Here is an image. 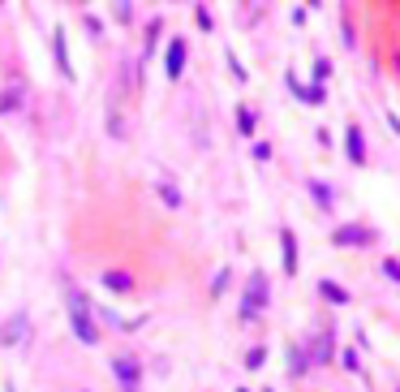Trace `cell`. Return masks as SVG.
Wrapping results in <instances>:
<instances>
[{
	"instance_id": "8fae6325",
	"label": "cell",
	"mask_w": 400,
	"mask_h": 392,
	"mask_svg": "<svg viewBox=\"0 0 400 392\" xmlns=\"http://www.w3.org/2000/svg\"><path fill=\"white\" fill-rule=\"evenodd\" d=\"M328 78H332V61H328V56H318V61H314V82L323 86Z\"/></svg>"
},
{
	"instance_id": "5bb4252c",
	"label": "cell",
	"mask_w": 400,
	"mask_h": 392,
	"mask_svg": "<svg viewBox=\"0 0 400 392\" xmlns=\"http://www.w3.org/2000/svg\"><path fill=\"white\" fill-rule=\"evenodd\" d=\"M310 190H314V199H318V203H323V207H332V190H323V186H318V181H310Z\"/></svg>"
},
{
	"instance_id": "ac0fdd59",
	"label": "cell",
	"mask_w": 400,
	"mask_h": 392,
	"mask_svg": "<svg viewBox=\"0 0 400 392\" xmlns=\"http://www.w3.org/2000/svg\"><path fill=\"white\" fill-rule=\"evenodd\" d=\"M17 104V91H9V95H0V108H13Z\"/></svg>"
},
{
	"instance_id": "2e32d148",
	"label": "cell",
	"mask_w": 400,
	"mask_h": 392,
	"mask_svg": "<svg viewBox=\"0 0 400 392\" xmlns=\"http://www.w3.org/2000/svg\"><path fill=\"white\" fill-rule=\"evenodd\" d=\"M263 358H267V349H249V358H245V366H263Z\"/></svg>"
},
{
	"instance_id": "d6986e66",
	"label": "cell",
	"mask_w": 400,
	"mask_h": 392,
	"mask_svg": "<svg viewBox=\"0 0 400 392\" xmlns=\"http://www.w3.org/2000/svg\"><path fill=\"white\" fill-rule=\"evenodd\" d=\"M241 392H245V388H241Z\"/></svg>"
},
{
	"instance_id": "30bf717a",
	"label": "cell",
	"mask_w": 400,
	"mask_h": 392,
	"mask_svg": "<svg viewBox=\"0 0 400 392\" xmlns=\"http://www.w3.org/2000/svg\"><path fill=\"white\" fill-rule=\"evenodd\" d=\"M104 289H112V293H130L134 280L125 276V272H104Z\"/></svg>"
},
{
	"instance_id": "3957f363",
	"label": "cell",
	"mask_w": 400,
	"mask_h": 392,
	"mask_svg": "<svg viewBox=\"0 0 400 392\" xmlns=\"http://www.w3.org/2000/svg\"><path fill=\"white\" fill-rule=\"evenodd\" d=\"M112 371H116V379H121V388H125V392H138V362H134L130 354L112 358Z\"/></svg>"
},
{
	"instance_id": "8992f818",
	"label": "cell",
	"mask_w": 400,
	"mask_h": 392,
	"mask_svg": "<svg viewBox=\"0 0 400 392\" xmlns=\"http://www.w3.org/2000/svg\"><path fill=\"white\" fill-rule=\"evenodd\" d=\"M52 52H56V69H61V78H69V82H73V65H69V52H65V31H61V27L52 31Z\"/></svg>"
},
{
	"instance_id": "7a4b0ae2",
	"label": "cell",
	"mask_w": 400,
	"mask_h": 392,
	"mask_svg": "<svg viewBox=\"0 0 400 392\" xmlns=\"http://www.w3.org/2000/svg\"><path fill=\"white\" fill-rule=\"evenodd\" d=\"M263 302H267V276H254L245 289V302H241V319L249 324L254 319V306H263Z\"/></svg>"
},
{
	"instance_id": "7c38bea8",
	"label": "cell",
	"mask_w": 400,
	"mask_h": 392,
	"mask_svg": "<svg viewBox=\"0 0 400 392\" xmlns=\"http://www.w3.org/2000/svg\"><path fill=\"white\" fill-rule=\"evenodd\" d=\"M237 130L241 134H254V112H249V108H237Z\"/></svg>"
},
{
	"instance_id": "9a60e30c",
	"label": "cell",
	"mask_w": 400,
	"mask_h": 392,
	"mask_svg": "<svg viewBox=\"0 0 400 392\" xmlns=\"http://www.w3.org/2000/svg\"><path fill=\"white\" fill-rule=\"evenodd\" d=\"M160 194H164V203H168V207H177V203H181V194L172 190V186H160Z\"/></svg>"
},
{
	"instance_id": "ba28073f",
	"label": "cell",
	"mask_w": 400,
	"mask_h": 392,
	"mask_svg": "<svg viewBox=\"0 0 400 392\" xmlns=\"http://www.w3.org/2000/svg\"><path fill=\"white\" fill-rule=\"evenodd\" d=\"M362 156H366V138H362V130H357V126H348V160L362 164Z\"/></svg>"
},
{
	"instance_id": "5b68a950",
	"label": "cell",
	"mask_w": 400,
	"mask_h": 392,
	"mask_svg": "<svg viewBox=\"0 0 400 392\" xmlns=\"http://www.w3.org/2000/svg\"><path fill=\"white\" fill-rule=\"evenodd\" d=\"M332 241H336V246H366L370 233H366L362 225H344V229H336V233H332Z\"/></svg>"
},
{
	"instance_id": "52a82bcc",
	"label": "cell",
	"mask_w": 400,
	"mask_h": 392,
	"mask_svg": "<svg viewBox=\"0 0 400 392\" xmlns=\"http://www.w3.org/2000/svg\"><path fill=\"white\" fill-rule=\"evenodd\" d=\"M22 336H26V315H13V319L0 328V345H17Z\"/></svg>"
},
{
	"instance_id": "4fadbf2b",
	"label": "cell",
	"mask_w": 400,
	"mask_h": 392,
	"mask_svg": "<svg viewBox=\"0 0 400 392\" xmlns=\"http://www.w3.org/2000/svg\"><path fill=\"white\" fill-rule=\"evenodd\" d=\"M323 298H332V302H348V293H344L340 285H332V280H323Z\"/></svg>"
},
{
	"instance_id": "277c9868",
	"label": "cell",
	"mask_w": 400,
	"mask_h": 392,
	"mask_svg": "<svg viewBox=\"0 0 400 392\" xmlns=\"http://www.w3.org/2000/svg\"><path fill=\"white\" fill-rule=\"evenodd\" d=\"M164 69H168V78H181V69H185V39H172V43H168Z\"/></svg>"
},
{
	"instance_id": "6da1fadb",
	"label": "cell",
	"mask_w": 400,
	"mask_h": 392,
	"mask_svg": "<svg viewBox=\"0 0 400 392\" xmlns=\"http://www.w3.org/2000/svg\"><path fill=\"white\" fill-rule=\"evenodd\" d=\"M65 302H69V324H73V336L82 340V345H95L99 340V328H95V315H91V302L82 289H65Z\"/></svg>"
},
{
	"instance_id": "9c48e42d",
	"label": "cell",
	"mask_w": 400,
	"mask_h": 392,
	"mask_svg": "<svg viewBox=\"0 0 400 392\" xmlns=\"http://www.w3.org/2000/svg\"><path fill=\"white\" fill-rule=\"evenodd\" d=\"M280 241H284V272H297V237L284 229V233H280Z\"/></svg>"
},
{
	"instance_id": "e0dca14e",
	"label": "cell",
	"mask_w": 400,
	"mask_h": 392,
	"mask_svg": "<svg viewBox=\"0 0 400 392\" xmlns=\"http://www.w3.org/2000/svg\"><path fill=\"white\" fill-rule=\"evenodd\" d=\"M383 272H387V276L400 285V263H396V259H387V263H383Z\"/></svg>"
}]
</instances>
